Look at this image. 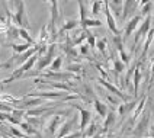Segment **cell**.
I'll return each instance as SVG.
<instances>
[{
	"label": "cell",
	"mask_w": 154,
	"mask_h": 138,
	"mask_svg": "<svg viewBox=\"0 0 154 138\" xmlns=\"http://www.w3.org/2000/svg\"><path fill=\"white\" fill-rule=\"evenodd\" d=\"M74 109H77V112H79V116H80V124H79V131L80 132H83L86 130V127L90 124L92 121V112L89 111V109H85V108H82V106H79V105H71Z\"/></svg>",
	"instance_id": "cell-5"
},
{
	"label": "cell",
	"mask_w": 154,
	"mask_h": 138,
	"mask_svg": "<svg viewBox=\"0 0 154 138\" xmlns=\"http://www.w3.org/2000/svg\"><path fill=\"white\" fill-rule=\"evenodd\" d=\"M61 122H63L61 113L55 115V116H52L51 119L48 121V124L45 125V135H47L48 138L55 137V134H57V131H58V127L61 125Z\"/></svg>",
	"instance_id": "cell-8"
},
{
	"label": "cell",
	"mask_w": 154,
	"mask_h": 138,
	"mask_svg": "<svg viewBox=\"0 0 154 138\" xmlns=\"http://www.w3.org/2000/svg\"><path fill=\"white\" fill-rule=\"evenodd\" d=\"M9 131H10V135H13V137H16V138H26V134H23L20 130H17L15 125H10V127H9Z\"/></svg>",
	"instance_id": "cell-32"
},
{
	"label": "cell",
	"mask_w": 154,
	"mask_h": 138,
	"mask_svg": "<svg viewBox=\"0 0 154 138\" xmlns=\"http://www.w3.org/2000/svg\"><path fill=\"white\" fill-rule=\"evenodd\" d=\"M10 47H12V51H13V55H12V57H15V55H19V54H22V52L28 51V50L32 47V44H29V42L15 44V42H13Z\"/></svg>",
	"instance_id": "cell-21"
},
{
	"label": "cell",
	"mask_w": 154,
	"mask_h": 138,
	"mask_svg": "<svg viewBox=\"0 0 154 138\" xmlns=\"http://www.w3.org/2000/svg\"><path fill=\"white\" fill-rule=\"evenodd\" d=\"M83 99H85L86 102H92L94 97H96V95H94V92H93V89L89 86V84H85L83 86V96H82Z\"/></svg>",
	"instance_id": "cell-26"
},
{
	"label": "cell",
	"mask_w": 154,
	"mask_h": 138,
	"mask_svg": "<svg viewBox=\"0 0 154 138\" xmlns=\"http://www.w3.org/2000/svg\"><path fill=\"white\" fill-rule=\"evenodd\" d=\"M93 106H94V111L97 112V115L100 116V118H105L106 116V113H108V105L102 102L100 99H97V97H94L93 99Z\"/></svg>",
	"instance_id": "cell-18"
},
{
	"label": "cell",
	"mask_w": 154,
	"mask_h": 138,
	"mask_svg": "<svg viewBox=\"0 0 154 138\" xmlns=\"http://www.w3.org/2000/svg\"><path fill=\"white\" fill-rule=\"evenodd\" d=\"M82 26V29H89V28H99V26H102V22L99 20V19H90V17H87L85 22H82L80 23Z\"/></svg>",
	"instance_id": "cell-25"
},
{
	"label": "cell",
	"mask_w": 154,
	"mask_h": 138,
	"mask_svg": "<svg viewBox=\"0 0 154 138\" xmlns=\"http://www.w3.org/2000/svg\"><path fill=\"white\" fill-rule=\"evenodd\" d=\"M97 81H99V84H102V86L105 87L106 90H109L112 95H115L116 97H119L121 100H124V102H128V100H131V99H132V97H131L129 95H125V93H122V92H121L118 87L113 86V84H111V83H109V81H106L105 78H97Z\"/></svg>",
	"instance_id": "cell-12"
},
{
	"label": "cell",
	"mask_w": 154,
	"mask_h": 138,
	"mask_svg": "<svg viewBox=\"0 0 154 138\" xmlns=\"http://www.w3.org/2000/svg\"><path fill=\"white\" fill-rule=\"evenodd\" d=\"M77 26H79V20H77V19H70V20H66V22L63 23V26L58 29V36L63 35L64 32L71 31V29H76Z\"/></svg>",
	"instance_id": "cell-20"
},
{
	"label": "cell",
	"mask_w": 154,
	"mask_h": 138,
	"mask_svg": "<svg viewBox=\"0 0 154 138\" xmlns=\"http://www.w3.org/2000/svg\"><path fill=\"white\" fill-rule=\"evenodd\" d=\"M79 52H80V55H87V54H89V45L82 44V45H80V50H79Z\"/></svg>",
	"instance_id": "cell-38"
},
{
	"label": "cell",
	"mask_w": 154,
	"mask_h": 138,
	"mask_svg": "<svg viewBox=\"0 0 154 138\" xmlns=\"http://www.w3.org/2000/svg\"><path fill=\"white\" fill-rule=\"evenodd\" d=\"M10 67H12V64H10V63H0V70L2 69H10Z\"/></svg>",
	"instance_id": "cell-41"
},
{
	"label": "cell",
	"mask_w": 154,
	"mask_h": 138,
	"mask_svg": "<svg viewBox=\"0 0 154 138\" xmlns=\"http://www.w3.org/2000/svg\"><path fill=\"white\" fill-rule=\"evenodd\" d=\"M138 8V0H124V6H122V12H121V19L127 20L132 12H135V9Z\"/></svg>",
	"instance_id": "cell-13"
},
{
	"label": "cell",
	"mask_w": 154,
	"mask_h": 138,
	"mask_svg": "<svg viewBox=\"0 0 154 138\" xmlns=\"http://www.w3.org/2000/svg\"><path fill=\"white\" fill-rule=\"evenodd\" d=\"M79 2V10H80V20H79V25L82 22H85L87 19V9H86V5L83 0H77Z\"/></svg>",
	"instance_id": "cell-29"
},
{
	"label": "cell",
	"mask_w": 154,
	"mask_h": 138,
	"mask_svg": "<svg viewBox=\"0 0 154 138\" xmlns=\"http://www.w3.org/2000/svg\"><path fill=\"white\" fill-rule=\"evenodd\" d=\"M146 100H147V96L146 95L141 96V99L138 100V103H137V109H134V111H132V113H131V116H129V118H131V119H132L134 122H135L138 118H140V115H141V113H143V111H144V105H146Z\"/></svg>",
	"instance_id": "cell-19"
},
{
	"label": "cell",
	"mask_w": 154,
	"mask_h": 138,
	"mask_svg": "<svg viewBox=\"0 0 154 138\" xmlns=\"http://www.w3.org/2000/svg\"><path fill=\"white\" fill-rule=\"evenodd\" d=\"M153 36H154V28H153V29H150V31H148V38H147L146 44H144V50H143V58H144L146 52L148 51V47H150V44H151V39H153Z\"/></svg>",
	"instance_id": "cell-33"
},
{
	"label": "cell",
	"mask_w": 154,
	"mask_h": 138,
	"mask_svg": "<svg viewBox=\"0 0 154 138\" xmlns=\"http://www.w3.org/2000/svg\"><path fill=\"white\" fill-rule=\"evenodd\" d=\"M3 87H5V83H3V80H0V90H3Z\"/></svg>",
	"instance_id": "cell-43"
},
{
	"label": "cell",
	"mask_w": 154,
	"mask_h": 138,
	"mask_svg": "<svg viewBox=\"0 0 154 138\" xmlns=\"http://www.w3.org/2000/svg\"><path fill=\"white\" fill-rule=\"evenodd\" d=\"M143 22H141V26L137 28V32H135V39H134V42H132V47H135L138 42H140V39L143 38V36H146L147 32L150 31V26H151V15H146V16H143Z\"/></svg>",
	"instance_id": "cell-7"
},
{
	"label": "cell",
	"mask_w": 154,
	"mask_h": 138,
	"mask_svg": "<svg viewBox=\"0 0 154 138\" xmlns=\"http://www.w3.org/2000/svg\"><path fill=\"white\" fill-rule=\"evenodd\" d=\"M138 103V99L137 96L134 97V99H131L128 102H124V103L118 105V111H116V116H119L121 119H124L125 121V118H127V115H128L131 111H134L135 109V106Z\"/></svg>",
	"instance_id": "cell-9"
},
{
	"label": "cell",
	"mask_w": 154,
	"mask_h": 138,
	"mask_svg": "<svg viewBox=\"0 0 154 138\" xmlns=\"http://www.w3.org/2000/svg\"><path fill=\"white\" fill-rule=\"evenodd\" d=\"M19 38H23V39H25V42H29V44H32V45H35L34 38H31L29 34H28V31L23 29V28H19Z\"/></svg>",
	"instance_id": "cell-31"
},
{
	"label": "cell",
	"mask_w": 154,
	"mask_h": 138,
	"mask_svg": "<svg viewBox=\"0 0 154 138\" xmlns=\"http://www.w3.org/2000/svg\"><path fill=\"white\" fill-rule=\"evenodd\" d=\"M0 138H2V135H0Z\"/></svg>",
	"instance_id": "cell-44"
},
{
	"label": "cell",
	"mask_w": 154,
	"mask_h": 138,
	"mask_svg": "<svg viewBox=\"0 0 154 138\" xmlns=\"http://www.w3.org/2000/svg\"><path fill=\"white\" fill-rule=\"evenodd\" d=\"M151 9H153V3H151V2H150V3H146V5L143 6V10H141V16H146V15H150Z\"/></svg>",
	"instance_id": "cell-37"
},
{
	"label": "cell",
	"mask_w": 154,
	"mask_h": 138,
	"mask_svg": "<svg viewBox=\"0 0 154 138\" xmlns=\"http://www.w3.org/2000/svg\"><path fill=\"white\" fill-rule=\"evenodd\" d=\"M113 44H115V48H116V51L119 54V60L125 64V66H129V54L125 51V42H124V39H122V36L121 35H113Z\"/></svg>",
	"instance_id": "cell-4"
},
{
	"label": "cell",
	"mask_w": 154,
	"mask_h": 138,
	"mask_svg": "<svg viewBox=\"0 0 154 138\" xmlns=\"http://www.w3.org/2000/svg\"><path fill=\"white\" fill-rule=\"evenodd\" d=\"M63 50H64V52L69 55L70 58H76L77 57L76 45L73 44V41H71V38H70L69 35L66 36V41H64V44H63Z\"/></svg>",
	"instance_id": "cell-16"
},
{
	"label": "cell",
	"mask_w": 154,
	"mask_h": 138,
	"mask_svg": "<svg viewBox=\"0 0 154 138\" xmlns=\"http://www.w3.org/2000/svg\"><path fill=\"white\" fill-rule=\"evenodd\" d=\"M103 12H105V16H106V23H108V28L113 35H121V31L116 26V22H115V17L112 16V12L109 9V5H108V0H103Z\"/></svg>",
	"instance_id": "cell-10"
},
{
	"label": "cell",
	"mask_w": 154,
	"mask_h": 138,
	"mask_svg": "<svg viewBox=\"0 0 154 138\" xmlns=\"http://www.w3.org/2000/svg\"><path fill=\"white\" fill-rule=\"evenodd\" d=\"M55 51H57V44L55 42L48 44L47 51L44 52L42 55L38 58L36 64H35V70H36V73H42V70H45L50 64H51V61L55 58V57H54V55H55Z\"/></svg>",
	"instance_id": "cell-3"
},
{
	"label": "cell",
	"mask_w": 154,
	"mask_h": 138,
	"mask_svg": "<svg viewBox=\"0 0 154 138\" xmlns=\"http://www.w3.org/2000/svg\"><path fill=\"white\" fill-rule=\"evenodd\" d=\"M103 9V0H94L93 5H92V15L97 16Z\"/></svg>",
	"instance_id": "cell-30"
},
{
	"label": "cell",
	"mask_w": 154,
	"mask_h": 138,
	"mask_svg": "<svg viewBox=\"0 0 154 138\" xmlns=\"http://www.w3.org/2000/svg\"><path fill=\"white\" fill-rule=\"evenodd\" d=\"M48 67H50V71H60L61 67H63V57H61V55L55 57Z\"/></svg>",
	"instance_id": "cell-28"
},
{
	"label": "cell",
	"mask_w": 154,
	"mask_h": 138,
	"mask_svg": "<svg viewBox=\"0 0 154 138\" xmlns=\"http://www.w3.org/2000/svg\"><path fill=\"white\" fill-rule=\"evenodd\" d=\"M63 138H82V132L80 131H77V132H71V134H69V135H66V137H63Z\"/></svg>",
	"instance_id": "cell-39"
},
{
	"label": "cell",
	"mask_w": 154,
	"mask_h": 138,
	"mask_svg": "<svg viewBox=\"0 0 154 138\" xmlns=\"http://www.w3.org/2000/svg\"><path fill=\"white\" fill-rule=\"evenodd\" d=\"M10 6H12V19L13 23L17 28H23V29H29L31 28V22H29V16L26 13L25 2L23 0H10Z\"/></svg>",
	"instance_id": "cell-1"
},
{
	"label": "cell",
	"mask_w": 154,
	"mask_h": 138,
	"mask_svg": "<svg viewBox=\"0 0 154 138\" xmlns=\"http://www.w3.org/2000/svg\"><path fill=\"white\" fill-rule=\"evenodd\" d=\"M99 124L96 121H90V124L86 127V130L82 132V138H90V137H93L94 134H97L99 132Z\"/></svg>",
	"instance_id": "cell-17"
},
{
	"label": "cell",
	"mask_w": 154,
	"mask_h": 138,
	"mask_svg": "<svg viewBox=\"0 0 154 138\" xmlns=\"http://www.w3.org/2000/svg\"><path fill=\"white\" fill-rule=\"evenodd\" d=\"M116 112L115 111H108V113H106V116L103 118V124H102V130H100V132L103 134H106L108 131L111 130L112 127H113V124H115V121H116Z\"/></svg>",
	"instance_id": "cell-15"
},
{
	"label": "cell",
	"mask_w": 154,
	"mask_h": 138,
	"mask_svg": "<svg viewBox=\"0 0 154 138\" xmlns=\"http://www.w3.org/2000/svg\"><path fill=\"white\" fill-rule=\"evenodd\" d=\"M122 3H124V0H108L109 9H112V12H115V15L119 17L121 12H122Z\"/></svg>",
	"instance_id": "cell-24"
},
{
	"label": "cell",
	"mask_w": 154,
	"mask_h": 138,
	"mask_svg": "<svg viewBox=\"0 0 154 138\" xmlns=\"http://www.w3.org/2000/svg\"><path fill=\"white\" fill-rule=\"evenodd\" d=\"M93 2H94V0H93Z\"/></svg>",
	"instance_id": "cell-46"
},
{
	"label": "cell",
	"mask_w": 154,
	"mask_h": 138,
	"mask_svg": "<svg viewBox=\"0 0 154 138\" xmlns=\"http://www.w3.org/2000/svg\"><path fill=\"white\" fill-rule=\"evenodd\" d=\"M106 97H108V100L111 102V103H113V105H119V100L118 99H115L112 95H106Z\"/></svg>",
	"instance_id": "cell-40"
},
{
	"label": "cell",
	"mask_w": 154,
	"mask_h": 138,
	"mask_svg": "<svg viewBox=\"0 0 154 138\" xmlns=\"http://www.w3.org/2000/svg\"><path fill=\"white\" fill-rule=\"evenodd\" d=\"M150 2H151V0H140V2H138V5H141V6H144L146 3H150Z\"/></svg>",
	"instance_id": "cell-42"
},
{
	"label": "cell",
	"mask_w": 154,
	"mask_h": 138,
	"mask_svg": "<svg viewBox=\"0 0 154 138\" xmlns=\"http://www.w3.org/2000/svg\"><path fill=\"white\" fill-rule=\"evenodd\" d=\"M96 47H97V50L102 52L103 55H106V38H103L100 41H97L96 42Z\"/></svg>",
	"instance_id": "cell-35"
},
{
	"label": "cell",
	"mask_w": 154,
	"mask_h": 138,
	"mask_svg": "<svg viewBox=\"0 0 154 138\" xmlns=\"http://www.w3.org/2000/svg\"><path fill=\"white\" fill-rule=\"evenodd\" d=\"M141 63H138L137 66L134 67V78H132V81H134V92H135V96H137V92H138V86H140V81H141Z\"/></svg>",
	"instance_id": "cell-22"
},
{
	"label": "cell",
	"mask_w": 154,
	"mask_h": 138,
	"mask_svg": "<svg viewBox=\"0 0 154 138\" xmlns=\"http://www.w3.org/2000/svg\"><path fill=\"white\" fill-rule=\"evenodd\" d=\"M138 2H140V0H138Z\"/></svg>",
	"instance_id": "cell-45"
},
{
	"label": "cell",
	"mask_w": 154,
	"mask_h": 138,
	"mask_svg": "<svg viewBox=\"0 0 154 138\" xmlns=\"http://www.w3.org/2000/svg\"><path fill=\"white\" fill-rule=\"evenodd\" d=\"M141 20H143V16L141 15H134V16L129 19L128 22L125 23V29H124V36H122V39H124V42L128 39L129 36L132 35V32H135V29L138 28V25L141 23Z\"/></svg>",
	"instance_id": "cell-6"
},
{
	"label": "cell",
	"mask_w": 154,
	"mask_h": 138,
	"mask_svg": "<svg viewBox=\"0 0 154 138\" xmlns=\"http://www.w3.org/2000/svg\"><path fill=\"white\" fill-rule=\"evenodd\" d=\"M80 70H82V66L77 64V63H70L69 66H67V71L69 73H79Z\"/></svg>",
	"instance_id": "cell-36"
},
{
	"label": "cell",
	"mask_w": 154,
	"mask_h": 138,
	"mask_svg": "<svg viewBox=\"0 0 154 138\" xmlns=\"http://www.w3.org/2000/svg\"><path fill=\"white\" fill-rule=\"evenodd\" d=\"M141 119L137 122V125H134V130H132V135L135 138H144L148 134V128H150V121H151V108L146 109L143 113L140 115Z\"/></svg>",
	"instance_id": "cell-2"
},
{
	"label": "cell",
	"mask_w": 154,
	"mask_h": 138,
	"mask_svg": "<svg viewBox=\"0 0 154 138\" xmlns=\"http://www.w3.org/2000/svg\"><path fill=\"white\" fill-rule=\"evenodd\" d=\"M76 122H77V116H71L70 119L64 121L60 127H58V131H57V134H55V138H63V137H66V135H69V134H71L74 125H76Z\"/></svg>",
	"instance_id": "cell-11"
},
{
	"label": "cell",
	"mask_w": 154,
	"mask_h": 138,
	"mask_svg": "<svg viewBox=\"0 0 154 138\" xmlns=\"http://www.w3.org/2000/svg\"><path fill=\"white\" fill-rule=\"evenodd\" d=\"M86 39H87V44H89V48H92L94 50L96 48V38H94V35L87 29V36H86Z\"/></svg>",
	"instance_id": "cell-34"
},
{
	"label": "cell",
	"mask_w": 154,
	"mask_h": 138,
	"mask_svg": "<svg viewBox=\"0 0 154 138\" xmlns=\"http://www.w3.org/2000/svg\"><path fill=\"white\" fill-rule=\"evenodd\" d=\"M26 96L32 97H41V99H64L67 93L66 92H36V93H28Z\"/></svg>",
	"instance_id": "cell-14"
},
{
	"label": "cell",
	"mask_w": 154,
	"mask_h": 138,
	"mask_svg": "<svg viewBox=\"0 0 154 138\" xmlns=\"http://www.w3.org/2000/svg\"><path fill=\"white\" fill-rule=\"evenodd\" d=\"M125 67H127V66H125L119 58H113V73H115V80H116L118 76L125 70Z\"/></svg>",
	"instance_id": "cell-27"
},
{
	"label": "cell",
	"mask_w": 154,
	"mask_h": 138,
	"mask_svg": "<svg viewBox=\"0 0 154 138\" xmlns=\"http://www.w3.org/2000/svg\"><path fill=\"white\" fill-rule=\"evenodd\" d=\"M19 127L22 128V132L26 134V135H36V137H41L39 132H38V130H35L34 127H32L31 124H28L26 121H22L19 124Z\"/></svg>",
	"instance_id": "cell-23"
}]
</instances>
